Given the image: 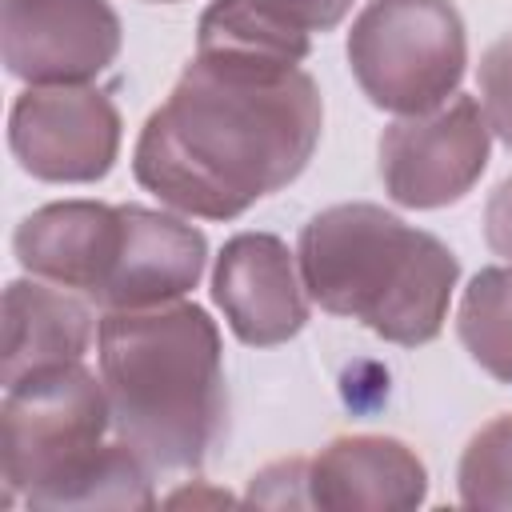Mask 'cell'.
I'll use <instances>...</instances> for the list:
<instances>
[{"instance_id":"cell-7","label":"cell","mask_w":512,"mask_h":512,"mask_svg":"<svg viewBox=\"0 0 512 512\" xmlns=\"http://www.w3.org/2000/svg\"><path fill=\"white\" fill-rule=\"evenodd\" d=\"M8 144L24 172L52 184L100 180L120 148V112L100 88L44 84L16 96Z\"/></svg>"},{"instance_id":"cell-14","label":"cell","mask_w":512,"mask_h":512,"mask_svg":"<svg viewBox=\"0 0 512 512\" xmlns=\"http://www.w3.org/2000/svg\"><path fill=\"white\" fill-rule=\"evenodd\" d=\"M196 56L256 68H296L308 56V32L260 0H212L196 28Z\"/></svg>"},{"instance_id":"cell-10","label":"cell","mask_w":512,"mask_h":512,"mask_svg":"<svg viewBox=\"0 0 512 512\" xmlns=\"http://www.w3.org/2000/svg\"><path fill=\"white\" fill-rule=\"evenodd\" d=\"M12 248L32 276L84 292L92 304H100L120 264L124 212L120 204L112 208L96 200L48 204L20 220Z\"/></svg>"},{"instance_id":"cell-22","label":"cell","mask_w":512,"mask_h":512,"mask_svg":"<svg viewBox=\"0 0 512 512\" xmlns=\"http://www.w3.org/2000/svg\"><path fill=\"white\" fill-rule=\"evenodd\" d=\"M160 4H172V0H160Z\"/></svg>"},{"instance_id":"cell-3","label":"cell","mask_w":512,"mask_h":512,"mask_svg":"<svg viewBox=\"0 0 512 512\" xmlns=\"http://www.w3.org/2000/svg\"><path fill=\"white\" fill-rule=\"evenodd\" d=\"M112 428L104 384L84 364L32 372L4 388L0 472L4 508H152L148 464Z\"/></svg>"},{"instance_id":"cell-8","label":"cell","mask_w":512,"mask_h":512,"mask_svg":"<svg viewBox=\"0 0 512 512\" xmlns=\"http://www.w3.org/2000/svg\"><path fill=\"white\" fill-rule=\"evenodd\" d=\"M0 44L12 76L44 84H84L120 52V20L108 0H4Z\"/></svg>"},{"instance_id":"cell-18","label":"cell","mask_w":512,"mask_h":512,"mask_svg":"<svg viewBox=\"0 0 512 512\" xmlns=\"http://www.w3.org/2000/svg\"><path fill=\"white\" fill-rule=\"evenodd\" d=\"M308 460H284V464H272L264 468L260 476H252V492L248 500L252 504H308Z\"/></svg>"},{"instance_id":"cell-1","label":"cell","mask_w":512,"mask_h":512,"mask_svg":"<svg viewBox=\"0 0 512 512\" xmlns=\"http://www.w3.org/2000/svg\"><path fill=\"white\" fill-rule=\"evenodd\" d=\"M320 124L308 72L192 56L140 128L132 172L176 212L232 220L308 168Z\"/></svg>"},{"instance_id":"cell-15","label":"cell","mask_w":512,"mask_h":512,"mask_svg":"<svg viewBox=\"0 0 512 512\" xmlns=\"http://www.w3.org/2000/svg\"><path fill=\"white\" fill-rule=\"evenodd\" d=\"M456 332L488 376L512 384V268H484L472 276L460 296Z\"/></svg>"},{"instance_id":"cell-6","label":"cell","mask_w":512,"mask_h":512,"mask_svg":"<svg viewBox=\"0 0 512 512\" xmlns=\"http://www.w3.org/2000/svg\"><path fill=\"white\" fill-rule=\"evenodd\" d=\"M488 120L472 96L400 116L380 136V176L404 208H444L460 200L488 164Z\"/></svg>"},{"instance_id":"cell-5","label":"cell","mask_w":512,"mask_h":512,"mask_svg":"<svg viewBox=\"0 0 512 512\" xmlns=\"http://www.w3.org/2000/svg\"><path fill=\"white\" fill-rule=\"evenodd\" d=\"M348 64L376 108L432 112L464 76V20L448 0H372L348 32Z\"/></svg>"},{"instance_id":"cell-21","label":"cell","mask_w":512,"mask_h":512,"mask_svg":"<svg viewBox=\"0 0 512 512\" xmlns=\"http://www.w3.org/2000/svg\"><path fill=\"white\" fill-rule=\"evenodd\" d=\"M168 504H228V496L224 492H192V488H184V492L168 496Z\"/></svg>"},{"instance_id":"cell-16","label":"cell","mask_w":512,"mask_h":512,"mask_svg":"<svg viewBox=\"0 0 512 512\" xmlns=\"http://www.w3.org/2000/svg\"><path fill=\"white\" fill-rule=\"evenodd\" d=\"M460 500L468 508H512V416L488 420L460 456Z\"/></svg>"},{"instance_id":"cell-17","label":"cell","mask_w":512,"mask_h":512,"mask_svg":"<svg viewBox=\"0 0 512 512\" xmlns=\"http://www.w3.org/2000/svg\"><path fill=\"white\" fill-rule=\"evenodd\" d=\"M480 108L488 128L512 148V32L480 56Z\"/></svg>"},{"instance_id":"cell-9","label":"cell","mask_w":512,"mask_h":512,"mask_svg":"<svg viewBox=\"0 0 512 512\" xmlns=\"http://www.w3.org/2000/svg\"><path fill=\"white\" fill-rule=\"evenodd\" d=\"M212 300L228 328L252 348L284 344L308 320L300 264L284 240L268 232H240L224 244L212 272Z\"/></svg>"},{"instance_id":"cell-2","label":"cell","mask_w":512,"mask_h":512,"mask_svg":"<svg viewBox=\"0 0 512 512\" xmlns=\"http://www.w3.org/2000/svg\"><path fill=\"white\" fill-rule=\"evenodd\" d=\"M100 384L112 436L152 472H196L224 436L220 336L196 304L108 312L100 320Z\"/></svg>"},{"instance_id":"cell-4","label":"cell","mask_w":512,"mask_h":512,"mask_svg":"<svg viewBox=\"0 0 512 512\" xmlns=\"http://www.w3.org/2000/svg\"><path fill=\"white\" fill-rule=\"evenodd\" d=\"M308 296L392 344L440 336L460 276L456 256L432 236L376 204L316 212L296 252Z\"/></svg>"},{"instance_id":"cell-13","label":"cell","mask_w":512,"mask_h":512,"mask_svg":"<svg viewBox=\"0 0 512 512\" xmlns=\"http://www.w3.org/2000/svg\"><path fill=\"white\" fill-rule=\"evenodd\" d=\"M92 340L88 308L60 284L48 288L40 280H12L4 292V356L0 380L4 388L60 364H80Z\"/></svg>"},{"instance_id":"cell-20","label":"cell","mask_w":512,"mask_h":512,"mask_svg":"<svg viewBox=\"0 0 512 512\" xmlns=\"http://www.w3.org/2000/svg\"><path fill=\"white\" fill-rule=\"evenodd\" d=\"M484 236H488V248L512 264V176L488 196V208H484Z\"/></svg>"},{"instance_id":"cell-11","label":"cell","mask_w":512,"mask_h":512,"mask_svg":"<svg viewBox=\"0 0 512 512\" xmlns=\"http://www.w3.org/2000/svg\"><path fill=\"white\" fill-rule=\"evenodd\" d=\"M120 212L124 248L100 308H152L180 300L188 288H196L208 256L204 232L184 224L180 216L152 212L140 204H120Z\"/></svg>"},{"instance_id":"cell-19","label":"cell","mask_w":512,"mask_h":512,"mask_svg":"<svg viewBox=\"0 0 512 512\" xmlns=\"http://www.w3.org/2000/svg\"><path fill=\"white\" fill-rule=\"evenodd\" d=\"M260 4L272 8L276 16H284L288 24L304 28V32L336 28L344 20V12L352 8V0H260Z\"/></svg>"},{"instance_id":"cell-12","label":"cell","mask_w":512,"mask_h":512,"mask_svg":"<svg viewBox=\"0 0 512 512\" xmlns=\"http://www.w3.org/2000/svg\"><path fill=\"white\" fill-rule=\"evenodd\" d=\"M308 504L316 508H372L404 512L428 492V472L400 440L388 436H340L316 460H308Z\"/></svg>"}]
</instances>
